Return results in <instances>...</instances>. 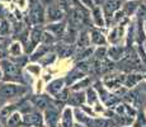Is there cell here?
<instances>
[{"instance_id":"obj_1","label":"cell","mask_w":146,"mask_h":127,"mask_svg":"<svg viewBox=\"0 0 146 127\" xmlns=\"http://www.w3.org/2000/svg\"><path fill=\"white\" fill-rule=\"evenodd\" d=\"M0 69L3 71V81L4 83H15L26 85V79L22 72V67L12 61L9 57L0 60Z\"/></svg>"},{"instance_id":"obj_33","label":"cell","mask_w":146,"mask_h":127,"mask_svg":"<svg viewBox=\"0 0 146 127\" xmlns=\"http://www.w3.org/2000/svg\"><path fill=\"white\" fill-rule=\"evenodd\" d=\"M72 112H74V120L76 121V123H80V125H84V126L88 125L89 120H90V117L88 114L84 113L80 108H74Z\"/></svg>"},{"instance_id":"obj_5","label":"cell","mask_w":146,"mask_h":127,"mask_svg":"<svg viewBox=\"0 0 146 127\" xmlns=\"http://www.w3.org/2000/svg\"><path fill=\"white\" fill-rule=\"evenodd\" d=\"M42 33H43V29H42L41 25H33L29 29V37H28V42L24 46V53L29 56L33 51L36 50V47L41 43L42 39Z\"/></svg>"},{"instance_id":"obj_29","label":"cell","mask_w":146,"mask_h":127,"mask_svg":"<svg viewBox=\"0 0 146 127\" xmlns=\"http://www.w3.org/2000/svg\"><path fill=\"white\" fill-rule=\"evenodd\" d=\"M93 85V80H92L90 76H85L81 80H79L78 83H75L72 86H70V90L72 92H85L89 86Z\"/></svg>"},{"instance_id":"obj_38","label":"cell","mask_w":146,"mask_h":127,"mask_svg":"<svg viewBox=\"0 0 146 127\" xmlns=\"http://www.w3.org/2000/svg\"><path fill=\"white\" fill-rule=\"evenodd\" d=\"M70 92H71V90H70L69 86H65V88H64L60 93H58L57 95H56L55 99H56V100H58V102H62V103H66L67 99H69Z\"/></svg>"},{"instance_id":"obj_58","label":"cell","mask_w":146,"mask_h":127,"mask_svg":"<svg viewBox=\"0 0 146 127\" xmlns=\"http://www.w3.org/2000/svg\"><path fill=\"white\" fill-rule=\"evenodd\" d=\"M113 127H118V126H113Z\"/></svg>"},{"instance_id":"obj_17","label":"cell","mask_w":146,"mask_h":127,"mask_svg":"<svg viewBox=\"0 0 146 127\" xmlns=\"http://www.w3.org/2000/svg\"><path fill=\"white\" fill-rule=\"evenodd\" d=\"M144 80V78H142V74L141 72H127V74L125 75V80H123V86L125 88H127L128 90L131 89H135L137 85H139L140 81Z\"/></svg>"},{"instance_id":"obj_55","label":"cell","mask_w":146,"mask_h":127,"mask_svg":"<svg viewBox=\"0 0 146 127\" xmlns=\"http://www.w3.org/2000/svg\"><path fill=\"white\" fill-rule=\"evenodd\" d=\"M144 3H145V5H146V0H144Z\"/></svg>"},{"instance_id":"obj_31","label":"cell","mask_w":146,"mask_h":127,"mask_svg":"<svg viewBox=\"0 0 146 127\" xmlns=\"http://www.w3.org/2000/svg\"><path fill=\"white\" fill-rule=\"evenodd\" d=\"M26 71L31 76H33V78H41V75H42V71H43V67L41 66L38 63H28L26 65Z\"/></svg>"},{"instance_id":"obj_20","label":"cell","mask_w":146,"mask_h":127,"mask_svg":"<svg viewBox=\"0 0 146 127\" xmlns=\"http://www.w3.org/2000/svg\"><path fill=\"white\" fill-rule=\"evenodd\" d=\"M52 47L53 46H46V45H43V43H40L37 47H36V50L28 56V59H29L31 63H37V61L43 57L44 55H47L48 52H51Z\"/></svg>"},{"instance_id":"obj_52","label":"cell","mask_w":146,"mask_h":127,"mask_svg":"<svg viewBox=\"0 0 146 127\" xmlns=\"http://www.w3.org/2000/svg\"><path fill=\"white\" fill-rule=\"evenodd\" d=\"M0 1H4V3H9L10 0H0Z\"/></svg>"},{"instance_id":"obj_21","label":"cell","mask_w":146,"mask_h":127,"mask_svg":"<svg viewBox=\"0 0 146 127\" xmlns=\"http://www.w3.org/2000/svg\"><path fill=\"white\" fill-rule=\"evenodd\" d=\"M75 47L76 49H86V47H90V36H89V31L86 29H80L78 33L76 41H75Z\"/></svg>"},{"instance_id":"obj_54","label":"cell","mask_w":146,"mask_h":127,"mask_svg":"<svg viewBox=\"0 0 146 127\" xmlns=\"http://www.w3.org/2000/svg\"><path fill=\"white\" fill-rule=\"evenodd\" d=\"M4 39H5V38H3V37H0V42H3V41H4Z\"/></svg>"},{"instance_id":"obj_42","label":"cell","mask_w":146,"mask_h":127,"mask_svg":"<svg viewBox=\"0 0 146 127\" xmlns=\"http://www.w3.org/2000/svg\"><path fill=\"white\" fill-rule=\"evenodd\" d=\"M9 57V53H8V46L5 45V39L3 42H0V60H4V59Z\"/></svg>"},{"instance_id":"obj_11","label":"cell","mask_w":146,"mask_h":127,"mask_svg":"<svg viewBox=\"0 0 146 127\" xmlns=\"http://www.w3.org/2000/svg\"><path fill=\"white\" fill-rule=\"evenodd\" d=\"M65 18V12L57 5V3L48 5L46 9V21L48 23H56V22H61Z\"/></svg>"},{"instance_id":"obj_6","label":"cell","mask_w":146,"mask_h":127,"mask_svg":"<svg viewBox=\"0 0 146 127\" xmlns=\"http://www.w3.org/2000/svg\"><path fill=\"white\" fill-rule=\"evenodd\" d=\"M125 72H111V74L104 75L102 79V83L109 92L114 93L118 88L123 85V80H125Z\"/></svg>"},{"instance_id":"obj_43","label":"cell","mask_w":146,"mask_h":127,"mask_svg":"<svg viewBox=\"0 0 146 127\" xmlns=\"http://www.w3.org/2000/svg\"><path fill=\"white\" fill-rule=\"evenodd\" d=\"M79 1L84 5V7L88 8V9H92V8L94 7V1H93V0H79Z\"/></svg>"},{"instance_id":"obj_40","label":"cell","mask_w":146,"mask_h":127,"mask_svg":"<svg viewBox=\"0 0 146 127\" xmlns=\"http://www.w3.org/2000/svg\"><path fill=\"white\" fill-rule=\"evenodd\" d=\"M135 50H136L137 56L140 57V60H141L142 65H146V51L144 49V45H136Z\"/></svg>"},{"instance_id":"obj_9","label":"cell","mask_w":146,"mask_h":127,"mask_svg":"<svg viewBox=\"0 0 146 127\" xmlns=\"http://www.w3.org/2000/svg\"><path fill=\"white\" fill-rule=\"evenodd\" d=\"M126 37V27L125 25H114L111 31H109L108 36H107V42L112 46H117L123 42Z\"/></svg>"},{"instance_id":"obj_3","label":"cell","mask_w":146,"mask_h":127,"mask_svg":"<svg viewBox=\"0 0 146 127\" xmlns=\"http://www.w3.org/2000/svg\"><path fill=\"white\" fill-rule=\"evenodd\" d=\"M28 93V88L23 84L15 83H4L0 85V97L7 100L15 99V98H23Z\"/></svg>"},{"instance_id":"obj_47","label":"cell","mask_w":146,"mask_h":127,"mask_svg":"<svg viewBox=\"0 0 146 127\" xmlns=\"http://www.w3.org/2000/svg\"><path fill=\"white\" fill-rule=\"evenodd\" d=\"M4 14H5V8L4 5L0 4V15H4Z\"/></svg>"},{"instance_id":"obj_49","label":"cell","mask_w":146,"mask_h":127,"mask_svg":"<svg viewBox=\"0 0 146 127\" xmlns=\"http://www.w3.org/2000/svg\"><path fill=\"white\" fill-rule=\"evenodd\" d=\"M0 81H3V71H1V69H0Z\"/></svg>"},{"instance_id":"obj_2","label":"cell","mask_w":146,"mask_h":127,"mask_svg":"<svg viewBox=\"0 0 146 127\" xmlns=\"http://www.w3.org/2000/svg\"><path fill=\"white\" fill-rule=\"evenodd\" d=\"M93 88L97 90L98 97H99V102L108 109H113L114 107L121 102V99L117 97L116 94H113L112 92H109L108 89L104 86V84L102 83V80H97L93 83Z\"/></svg>"},{"instance_id":"obj_53","label":"cell","mask_w":146,"mask_h":127,"mask_svg":"<svg viewBox=\"0 0 146 127\" xmlns=\"http://www.w3.org/2000/svg\"><path fill=\"white\" fill-rule=\"evenodd\" d=\"M144 49H145V51H146V41L144 42Z\"/></svg>"},{"instance_id":"obj_18","label":"cell","mask_w":146,"mask_h":127,"mask_svg":"<svg viewBox=\"0 0 146 127\" xmlns=\"http://www.w3.org/2000/svg\"><path fill=\"white\" fill-rule=\"evenodd\" d=\"M74 112L72 108L69 106H65V108L61 111V118L58 127H72L74 126Z\"/></svg>"},{"instance_id":"obj_37","label":"cell","mask_w":146,"mask_h":127,"mask_svg":"<svg viewBox=\"0 0 146 127\" xmlns=\"http://www.w3.org/2000/svg\"><path fill=\"white\" fill-rule=\"evenodd\" d=\"M132 127H146V116L142 112H137Z\"/></svg>"},{"instance_id":"obj_57","label":"cell","mask_w":146,"mask_h":127,"mask_svg":"<svg viewBox=\"0 0 146 127\" xmlns=\"http://www.w3.org/2000/svg\"><path fill=\"white\" fill-rule=\"evenodd\" d=\"M126 127H132V126H126Z\"/></svg>"},{"instance_id":"obj_36","label":"cell","mask_w":146,"mask_h":127,"mask_svg":"<svg viewBox=\"0 0 146 127\" xmlns=\"http://www.w3.org/2000/svg\"><path fill=\"white\" fill-rule=\"evenodd\" d=\"M107 59V47L106 46H100L94 49L93 52V60L94 61H100V60H104Z\"/></svg>"},{"instance_id":"obj_10","label":"cell","mask_w":146,"mask_h":127,"mask_svg":"<svg viewBox=\"0 0 146 127\" xmlns=\"http://www.w3.org/2000/svg\"><path fill=\"white\" fill-rule=\"evenodd\" d=\"M52 51L60 59H70L71 56H74L76 47H75V45H69L65 43V42H57L56 45H53Z\"/></svg>"},{"instance_id":"obj_25","label":"cell","mask_w":146,"mask_h":127,"mask_svg":"<svg viewBox=\"0 0 146 127\" xmlns=\"http://www.w3.org/2000/svg\"><path fill=\"white\" fill-rule=\"evenodd\" d=\"M112 125H113V121L111 118L97 116V117H90L86 127H112Z\"/></svg>"},{"instance_id":"obj_35","label":"cell","mask_w":146,"mask_h":127,"mask_svg":"<svg viewBox=\"0 0 146 127\" xmlns=\"http://www.w3.org/2000/svg\"><path fill=\"white\" fill-rule=\"evenodd\" d=\"M58 42V39L55 37V36L52 35V33L47 32L46 29L43 31V33H42V39H41V43L46 45V46H53V45H56Z\"/></svg>"},{"instance_id":"obj_7","label":"cell","mask_w":146,"mask_h":127,"mask_svg":"<svg viewBox=\"0 0 146 127\" xmlns=\"http://www.w3.org/2000/svg\"><path fill=\"white\" fill-rule=\"evenodd\" d=\"M42 113H43V120L46 127H58L61 118V111L58 108H56L51 102H50V106Z\"/></svg>"},{"instance_id":"obj_46","label":"cell","mask_w":146,"mask_h":127,"mask_svg":"<svg viewBox=\"0 0 146 127\" xmlns=\"http://www.w3.org/2000/svg\"><path fill=\"white\" fill-rule=\"evenodd\" d=\"M7 103H8V100H7V99H4V98L0 97V109H1V108H3V106H5Z\"/></svg>"},{"instance_id":"obj_15","label":"cell","mask_w":146,"mask_h":127,"mask_svg":"<svg viewBox=\"0 0 146 127\" xmlns=\"http://www.w3.org/2000/svg\"><path fill=\"white\" fill-rule=\"evenodd\" d=\"M86 103L85 99V92H70L69 99H67L66 104L71 108H79L80 106Z\"/></svg>"},{"instance_id":"obj_14","label":"cell","mask_w":146,"mask_h":127,"mask_svg":"<svg viewBox=\"0 0 146 127\" xmlns=\"http://www.w3.org/2000/svg\"><path fill=\"white\" fill-rule=\"evenodd\" d=\"M126 52V47L122 45H117V46H111L107 49V59L113 63H118L123 59Z\"/></svg>"},{"instance_id":"obj_4","label":"cell","mask_w":146,"mask_h":127,"mask_svg":"<svg viewBox=\"0 0 146 127\" xmlns=\"http://www.w3.org/2000/svg\"><path fill=\"white\" fill-rule=\"evenodd\" d=\"M28 19L32 25H42L46 21V10L40 0H31Z\"/></svg>"},{"instance_id":"obj_8","label":"cell","mask_w":146,"mask_h":127,"mask_svg":"<svg viewBox=\"0 0 146 127\" xmlns=\"http://www.w3.org/2000/svg\"><path fill=\"white\" fill-rule=\"evenodd\" d=\"M23 126L24 127H46L43 120V113L41 111L33 109L29 113L23 114Z\"/></svg>"},{"instance_id":"obj_34","label":"cell","mask_w":146,"mask_h":127,"mask_svg":"<svg viewBox=\"0 0 146 127\" xmlns=\"http://www.w3.org/2000/svg\"><path fill=\"white\" fill-rule=\"evenodd\" d=\"M12 35V24L7 19H0V37L5 38Z\"/></svg>"},{"instance_id":"obj_44","label":"cell","mask_w":146,"mask_h":127,"mask_svg":"<svg viewBox=\"0 0 146 127\" xmlns=\"http://www.w3.org/2000/svg\"><path fill=\"white\" fill-rule=\"evenodd\" d=\"M40 1H41V4L43 5V7H48V5L56 3V0H40Z\"/></svg>"},{"instance_id":"obj_23","label":"cell","mask_w":146,"mask_h":127,"mask_svg":"<svg viewBox=\"0 0 146 127\" xmlns=\"http://www.w3.org/2000/svg\"><path fill=\"white\" fill-rule=\"evenodd\" d=\"M85 76H88V75H85L84 72H81L79 71V70L76 69V67H74L72 70H69L67 71V74L65 76V84H66V86H72L75 83H78L79 80H81L83 78H85Z\"/></svg>"},{"instance_id":"obj_19","label":"cell","mask_w":146,"mask_h":127,"mask_svg":"<svg viewBox=\"0 0 146 127\" xmlns=\"http://www.w3.org/2000/svg\"><path fill=\"white\" fill-rule=\"evenodd\" d=\"M66 23L64 21L61 22H56V23H48V25H46L44 29L47 32L52 33L57 39H61L64 37V33H65V29H66Z\"/></svg>"},{"instance_id":"obj_48","label":"cell","mask_w":146,"mask_h":127,"mask_svg":"<svg viewBox=\"0 0 146 127\" xmlns=\"http://www.w3.org/2000/svg\"><path fill=\"white\" fill-rule=\"evenodd\" d=\"M140 89H141V90H142V92H144V93H145V95H146V83L144 84V86H140Z\"/></svg>"},{"instance_id":"obj_45","label":"cell","mask_w":146,"mask_h":127,"mask_svg":"<svg viewBox=\"0 0 146 127\" xmlns=\"http://www.w3.org/2000/svg\"><path fill=\"white\" fill-rule=\"evenodd\" d=\"M93 1H94V7L95 5H97V7H100V5L104 4L107 0H93Z\"/></svg>"},{"instance_id":"obj_24","label":"cell","mask_w":146,"mask_h":127,"mask_svg":"<svg viewBox=\"0 0 146 127\" xmlns=\"http://www.w3.org/2000/svg\"><path fill=\"white\" fill-rule=\"evenodd\" d=\"M5 127H24L23 126V114L19 111L13 112L4 122Z\"/></svg>"},{"instance_id":"obj_51","label":"cell","mask_w":146,"mask_h":127,"mask_svg":"<svg viewBox=\"0 0 146 127\" xmlns=\"http://www.w3.org/2000/svg\"><path fill=\"white\" fill-rule=\"evenodd\" d=\"M142 78H144V80H146V71L142 74Z\"/></svg>"},{"instance_id":"obj_16","label":"cell","mask_w":146,"mask_h":127,"mask_svg":"<svg viewBox=\"0 0 146 127\" xmlns=\"http://www.w3.org/2000/svg\"><path fill=\"white\" fill-rule=\"evenodd\" d=\"M29 102H31V104L35 107V109L43 112L44 109H46L47 107L50 106V102H51V99H50L47 95L35 94V95H32V98L29 99Z\"/></svg>"},{"instance_id":"obj_59","label":"cell","mask_w":146,"mask_h":127,"mask_svg":"<svg viewBox=\"0 0 146 127\" xmlns=\"http://www.w3.org/2000/svg\"><path fill=\"white\" fill-rule=\"evenodd\" d=\"M121 1H123V0H121Z\"/></svg>"},{"instance_id":"obj_56","label":"cell","mask_w":146,"mask_h":127,"mask_svg":"<svg viewBox=\"0 0 146 127\" xmlns=\"http://www.w3.org/2000/svg\"><path fill=\"white\" fill-rule=\"evenodd\" d=\"M0 127H3V125H1V123H0Z\"/></svg>"},{"instance_id":"obj_39","label":"cell","mask_w":146,"mask_h":127,"mask_svg":"<svg viewBox=\"0 0 146 127\" xmlns=\"http://www.w3.org/2000/svg\"><path fill=\"white\" fill-rule=\"evenodd\" d=\"M44 88H46V83L42 78H38L35 83V93L36 94H42L44 92Z\"/></svg>"},{"instance_id":"obj_50","label":"cell","mask_w":146,"mask_h":127,"mask_svg":"<svg viewBox=\"0 0 146 127\" xmlns=\"http://www.w3.org/2000/svg\"><path fill=\"white\" fill-rule=\"evenodd\" d=\"M144 29H145V33H146V19L144 21Z\"/></svg>"},{"instance_id":"obj_22","label":"cell","mask_w":146,"mask_h":127,"mask_svg":"<svg viewBox=\"0 0 146 127\" xmlns=\"http://www.w3.org/2000/svg\"><path fill=\"white\" fill-rule=\"evenodd\" d=\"M92 19H93V23L97 28H104L106 25V18L104 14H103V10L100 7H93L92 8Z\"/></svg>"},{"instance_id":"obj_12","label":"cell","mask_w":146,"mask_h":127,"mask_svg":"<svg viewBox=\"0 0 146 127\" xmlns=\"http://www.w3.org/2000/svg\"><path fill=\"white\" fill-rule=\"evenodd\" d=\"M65 86H66L65 78H56V79H52L50 83L46 84L44 92H46L48 95H51V97L55 98L61 90L65 88Z\"/></svg>"},{"instance_id":"obj_26","label":"cell","mask_w":146,"mask_h":127,"mask_svg":"<svg viewBox=\"0 0 146 127\" xmlns=\"http://www.w3.org/2000/svg\"><path fill=\"white\" fill-rule=\"evenodd\" d=\"M122 5H123V7H122L123 13H125L126 15L130 18L131 15H133V14L137 13L139 7L141 5V1H140V0H127V1L123 3Z\"/></svg>"},{"instance_id":"obj_32","label":"cell","mask_w":146,"mask_h":127,"mask_svg":"<svg viewBox=\"0 0 146 127\" xmlns=\"http://www.w3.org/2000/svg\"><path fill=\"white\" fill-rule=\"evenodd\" d=\"M85 99H86V104L90 107H93L94 104H97L99 102V97H98V93L93 86H89L85 90Z\"/></svg>"},{"instance_id":"obj_30","label":"cell","mask_w":146,"mask_h":127,"mask_svg":"<svg viewBox=\"0 0 146 127\" xmlns=\"http://www.w3.org/2000/svg\"><path fill=\"white\" fill-rule=\"evenodd\" d=\"M56 61H57V56H56V53L51 51V52H48L47 55H44L42 59L37 61L38 64L41 65L42 67H44V69H50V67H52L53 65L56 64Z\"/></svg>"},{"instance_id":"obj_13","label":"cell","mask_w":146,"mask_h":127,"mask_svg":"<svg viewBox=\"0 0 146 127\" xmlns=\"http://www.w3.org/2000/svg\"><path fill=\"white\" fill-rule=\"evenodd\" d=\"M89 36H90V43L97 47L106 46V45L108 43V42H107V36L104 35V32H103L100 28L93 27L89 31Z\"/></svg>"},{"instance_id":"obj_28","label":"cell","mask_w":146,"mask_h":127,"mask_svg":"<svg viewBox=\"0 0 146 127\" xmlns=\"http://www.w3.org/2000/svg\"><path fill=\"white\" fill-rule=\"evenodd\" d=\"M19 109V103H7L5 106H3V108L0 109V121L1 122H5L8 117L13 113V112L18 111Z\"/></svg>"},{"instance_id":"obj_27","label":"cell","mask_w":146,"mask_h":127,"mask_svg":"<svg viewBox=\"0 0 146 127\" xmlns=\"http://www.w3.org/2000/svg\"><path fill=\"white\" fill-rule=\"evenodd\" d=\"M8 53H9L10 57H13V59L23 56V53H24L23 45H22L19 41H15V39H14L12 43L8 46Z\"/></svg>"},{"instance_id":"obj_41","label":"cell","mask_w":146,"mask_h":127,"mask_svg":"<svg viewBox=\"0 0 146 127\" xmlns=\"http://www.w3.org/2000/svg\"><path fill=\"white\" fill-rule=\"evenodd\" d=\"M56 3L65 13L69 12L70 8H71V0H56Z\"/></svg>"}]
</instances>
